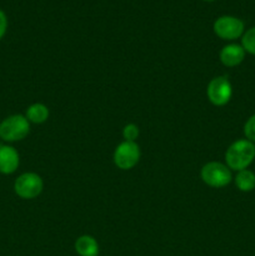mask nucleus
Listing matches in <instances>:
<instances>
[{
  "instance_id": "obj_10",
  "label": "nucleus",
  "mask_w": 255,
  "mask_h": 256,
  "mask_svg": "<svg viewBox=\"0 0 255 256\" xmlns=\"http://www.w3.org/2000/svg\"><path fill=\"white\" fill-rule=\"evenodd\" d=\"M75 252L80 256H98L99 255V244L95 238L90 235H82L75 242Z\"/></svg>"
},
{
  "instance_id": "obj_4",
  "label": "nucleus",
  "mask_w": 255,
  "mask_h": 256,
  "mask_svg": "<svg viewBox=\"0 0 255 256\" xmlns=\"http://www.w3.org/2000/svg\"><path fill=\"white\" fill-rule=\"evenodd\" d=\"M215 35L222 40H235L242 36L245 32V25L242 19L232 15H222L218 18L212 24Z\"/></svg>"
},
{
  "instance_id": "obj_16",
  "label": "nucleus",
  "mask_w": 255,
  "mask_h": 256,
  "mask_svg": "<svg viewBox=\"0 0 255 256\" xmlns=\"http://www.w3.org/2000/svg\"><path fill=\"white\" fill-rule=\"evenodd\" d=\"M8 29V18L5 15V12L2 10H0V40L2 39V36L5 35Z\"/></svg>"
},
{
  "instance_id": "obj_2",
  "label": "nucleus",
  "mask_w": 255,
  "mask_h": 256,
  "mask_svg": "<svg viewBox=\"0 0 255 256\" xmlns=\"http://www.w3.org/2000/svg\"><path fill=\"white\" fill-rule=\"evenodd\" d=\"M29 132L30 122L24 115H10L0 122V138L4 142H20L29 134Z\"/></svg>"
},
{
  "instance_id": "obj_12",
  "label": "nucleus",
  "mask_w": 255,
  "mask_h": 256,
  "mask_svg": "<svg viewBox=\"0 0 255 256\" xmlns=\"http://www.w3.org/2000/svg\"><path fill=\"white\" fill-rule=\"evenodd\" d=\"M235 185L242 192H249L255 189V174L249 169L238 172L235 176Z\"/></svg>"
},
{
  "instance_id": "obj_9",
  "label": "nucleus",
  "mask_w": 255,
  "mask_h": 256,
  "mask_svg": "<svg viewBox=\"0 0 255 256\" xmlns=\"http://www.w3.org/2000/svg\"><path fill=\"white\" fill-rule=\"evenodd\" d=\"M219 58L222 64L225 66H238L245 59V50L239 44H228L220 50Z\"/></svg>"
},
{
  "instance_id": "obj_5",
  "label": "nucleus",
  "mask_w": 255,
  "mask_h": 256,
  "mask_svg": "<svg viewBox=\"0 0 255 256\" xmlns=\"http://www.w3.org/2000/svg\"><path fill=\"white\" fill-rule=\"evenodd\" d=\"M44 182L40 175L35 172H24L14 182V192L19 198L25 200L35 199L42 194Z\"/></svg>"
},
{
  "instance_id": "obj_14",
  "label": "nucleus",
  "mask_w": 255,
  "mask_h": 256,
  "mask_svg": "<svg viewBox=\"0 0 255 256\" xmlns=\"http://www.w3.org/2000/svg\"><path fill=\"white\" fill-rule=\"evenodd\" d=\"M139 134V128L135 124H128L122 129V138H124L125 142H135Z\"/></svg>"
},
{
  "instance_id": "obj_1",
  "label": "nucleus",
  "mask_w": 255,
  "mask_h": 256,
  "mask_svg": "<svg viewBox=\"0 0 255 256\" xmlns=\"http://www.w3.org/2000/svg\"><path fill=\"white\" fill-rule=\"evenodd\" d=\"M255 159V144L248 139L232 142L225 152V162L230 170L240 172L249 168Z\"/></svg>"
},
{
  "instance_id": "obj_6",
  "label": "nucleus",
  "mask_w": 255,
  "mask_h": 256,
  "mask_svg": "<svg viewBox=\"0 0 255 256\" xmlns=\"http://www.w3.org/2000/svg\"><path fill=\"white\" fill-rule=\"evenodd\" d=\"M114 164L122 170H130L139 162L140 148L135 142H122L115 148Z\"/></svg>"
},
{
  "instance_id": "obj_8",
  "label": "nucleus",
  "mask_w": 255,
  "mask_h": 256,
  "mask_svg": "<svg viewBox=\"0 0 255 256\" xmlns=\"http://www.w3.org/2000/svg\"><path fill=\"white\" fill-rule=\"evenodd\" d=\"M19 164V152L9 145H2L0 146V172L4 175L12 174L18 170Z\"/></svg>"
},
{
  "instance_id": "obj_11",
  "label": "nucleus",
  "mask_w": 255,
  "mask_h": 256,
  "mask_svg": "<svg viewBox=\"0 0 255 256\" xmlns=\"http://www.w3.org/2000/svg\"><path fill=\"white\" fill-rule=\"evenodd\" d=\"M25 118L32 124H42L49 119V109L42 102H35L26 109Z\"/></svg>"
},
{
  "instance_id": "obj_15",
  "label": "nucleus",
  "mask_w": 255,
  "mask_h": 256,
  "mask_svg": "<svg viewBox=\"0 0 255 256\" xmlns=\"http://www.w3.org/2000/svg\"><path fill=\"white\" fill-rule=\"evenodd\" d=\"M244 135L249 142H255V114L252 115L245 122Z\"/></svg>"
},
{
  "instance_id": "obj_7",
  "label": "nucleus",
  "mask_w": 255,
  "mask_h": 256,
  "mask_svg": "<svg viewBox=\"0 0 255 256\" xmlns=\"http://www.w3.org/2000/svg\"><path fill=\"white\" fill-rule=\"evenodd\" d=\"M208 99L215 106H224L230 102L232 86L228 76H216L210 80L206 89Z\"/></svg>"
},
{
  "instance_id": "obj_17",
  "label": "nucleus",
  "mask_w": 255,
  "mask_h": 256,
  "mask_svg": "<svg viewBox=\"0 0 255 256\" xmlns=\"http://www.w3.org/2000/svg\"><path fill=\"white\" fill-rule=\"evenodd\" d=\"M202 2H215V0H202Z\"/></svg>"
},
{
  "instance_id": "obj_13",
  "label": "nucleus",
  "mask_w": 255,
  "mask_h": 256,
  "mask_svg": "<svg viewBox=\"0 0 255 256\" xmlns=\"http://www.w3.org/2000/svg\"><path fill=\"white\" fill-rule=\"evenodd\" d=\"M242 46L245 50V52L255 55V26L250 28L242 34Z\"/></svg>"
},
{
  "instance_id": "obj_3",
  "label": "nucleus",
  "mask_w": 255,
  "mask_h": 256,
  "mask_svg": "<svg viewBox=\"0 0 255 256\" xmlns=\"http://www.w3.org/2000/svg\"><path fill=\"white\" fill-rule=\"evenodd\" d=\"M202 179L208 186L224 188L232 182V170L226 164L219 162H210L202 168Z\"/></svg>"
}]
</instances>
